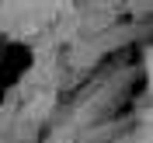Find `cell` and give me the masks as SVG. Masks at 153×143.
Segmentation results:
<instances>
[]
</instances>
